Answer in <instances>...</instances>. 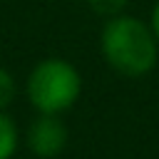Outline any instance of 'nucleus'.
<instances>
[{"label":"nucleus","instance_id":"f257e3e1","mask_svg":"<svg viewBox=\"0 0 159 159\" xmlns=\"http://www.w3.org/2000/svg\"><path fill=\"white\" fill-rule=\"evenodd\" d=\"M104 62L124 77H144L157 67L159 40L149 22L132 15H114L99 35Z\"/></svg>","mask_w":159,"mask_h":159},{"label":"nucleus","instance_id":"f03ea898","mask_svg":"<svg viewBox=\"0 0 159 159\" xmlns=\"http://www.w3.org/2000/svg\"><path fill=\"white\" fill-rule=\"evenodd\" d=\"M25 92L40 114H62L80 99L82 75L72 62L62 57H47L30 70Z\"/></svg>","mask_w":159,"mask_h":159},{"label":"nucleus","instance_id":"7ed1b4c3","mask_svg":"<svg viewBox=\"0 0 159 159\" xmlns=\"http://www.w3.org/2000/svg\"><path fill=\"white\" fill-rule=\"evenodd\" d=\"M67 139H70V132L60 119V114L37 112V117L27 127V147L40 159H55L57 154H62L67 147Z\"/></svg>","mask_w":159,"mask_h":159},{"label":"nucleus","instance_id":"20e7f679","mask_svg":"<svg viewBox=\"0 0 159 159\" xmlns=\"http://www.w3.org/2000/svg\"><path fill=\"white\" fill-rule=\"evenodd\" d=\"M17 142L20 137L15 122L5 112H0V159H12V154L17 152Z\"/></svg>","mask_w":159,"mask_h":159},{"label":"nucleus","instance_id":"39448f33","mask_svg":"<svg viewBox=\"0 0 159 159\" xmlns=\"http://www.w3.org/2000/svg\"><path fill=\"white\" fill-rule=\"evenodd\" d=\"M15 94H17L15 77H12V75H10L5 67H0V112H5V109L12 104Z\"/></svg>","mask_w":159,"mask_h":159},{"label":"nucleus","instance_id":"423d86ee","mask_svg":"<svg viewBox=\"0 0 159 159\" xmlns=\"http://www.w3.org/2000/svg\"><path fill=\"white\" fill-rule=\"evenodd\" d=\"M129 0H87V5L92 7L94 15H102V17H114L119 15L124 7H127Z\"/></svg>","mask_w":159,"mask_h":159},{"label":"nucleus","instance_id":"0eeeda50","mask_svg":"<svg viewBox=\"0 0 159 159\" xmlns=\"http://www.w3.org/2000/svg\"><path fill=\"white\" fill-rule=\"evenodd\" d=\"M149 25H152V30H154V35H157V40H159V0H157V2H154V7H152Z\"/></svg>","mask_w":159,"mask_h":159}]
</instances>
